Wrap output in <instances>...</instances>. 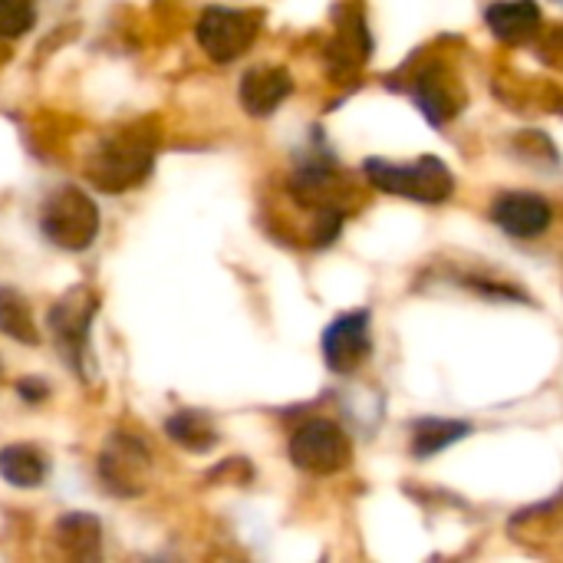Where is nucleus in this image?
<instances>
[{"label": "nucleus", "instance_id": "obj_1", "mask_svg": "<svg viewBox=\"0 0 563 563\" xmlns=\"http://www.w3.org/2000/svg\"><path fill=\"white\" fill-rule=\"evenodd\" d=\"M363 172H366L373 188H379L386 195H396V198L422 201V205H442L455 191L452 168L442 158H432V155H422L416 162L366 158Z\"/></svg>", "mask_w": 563, "mask_h": 563}, {"label": "nucleus", "instance_id": "obj_2", "mask_svg": "<svg viewBox=\"0 0 563 563\" xmlns=\"http://www.w3.org/2000/svg\"><path fill=\"white\" fill-rule=\"evenodd\" d=\"M40 228H43V238L53 241L56 247L86 251L99 231V211L82 191L63 188L46 198V205L40 211Z\"/></svg>", "mask_w": 563, "mask_h": 563}, {"label": "nucleus", "instance_id": "obj_3", "mask_svg": "<svg viewBox=\"0 0 563 563\" xmlns=\"http://www.w3.org/2000/svg\"><path fill=\"white\" fill-rule=\"evenodd\" d=\"M353 449L333 419H307L290 435V462L310 475H336L350 465Z\"/></svg>", "mask_w": 563, "mask_h": 563}, {"label": "nucleus", "instance_id": "obj_4", "mask_svg": "<svg viewBox=\"0 0 563 563\" xmlns=\"http://www.w3.org/2000/svg\"><path fill=\"white\" fill-rule=\"evenodd\" d=\"M257 13L238 7H208L198 20V43L214 63L238 59L257 36Z\"/></svg>", "mask_w": 563, "mask_h": 563}, {"label": "nucleus", "instance_id": "obj_5", "mask_svg": "<svg viewBox=\"0 0 563 563\" xmlns=\"http://www.w3.org/2000/svg\"><path fill=\"white\" fill-rule=\"evenodd\" d=\"M373 350V317L369 310H350L340 313L327 330H323V363L336 376L356 373Z\"/></svg>", "mask_w": 563, "mask_h": 563}, {"label": "nucleus", "instance_id": "obj_6", "mask_svg": "<svg viewBox=\"0 0 563 563\" xmlns=\"http://www.w3.org/2000/svg\"><path fill=\"white\" fill-rule=\"evenodd\" d=\"M152 168V148L139 139H112L99 145V155L89 168L96 188L102 191H122L139 185Z\"/></svg>", "mask_w": 563, "mask_h": 563}, {"label": "nucleus", "instance_id": "obj_7", "mask_svg": "<svg viewBox=\"0 0 563 563\" xmlns=\"http://www.w3.org/2000/svg\"><path fill=\"white\" fill-rule=\"evenodd\" d=\"M492 221L518 241H534L554 224V208L534 191H508L492 205Z\"/></svg>", "mask_w": 563, "mask_h": 563}, {"label": "nucleus", "instance_id": "obj_8", "mask_svg": "<svg viewBox=\"0 0 563 563\" xmlns=\"http://www.w3.org/2000/svg\"><path fill=\"white\" fill-rule=\"evenodd\" d=\"M412 99L419 102V109L426 112V119L432 125H445L462 102L459 82L455 76L442 66V63H429L416 79H412Z\"/></svg>", "mask_w": 563, "mask_h": 563}, {"label": "nucleus", "instance_id": "obj_9", "mask_svg": "<svg viewBox=\"0 0 563 563\" xmlns=\"http://www.w3.org/2000/svg\"><path fill=\"white\" fill-rule=\"evenodd\" d=\"M294 92V79L284 66H254L241 79V106L264 119Z\"/></svg>", "mask_w": 563, "mask_h": 563}, {"label": "nucleus", "instance_id": "obj_10", "mask_svg": "<svg viewBox=\"0 0 563 563\" xmlns=\"http://www.w3.org/2000/svg\"><path fill=\"white\" fill-rule=\"evenodd\" d=\"M96 303L89 297H66L49 310V333L56 336L63 356L79 360L86 350V336H89V320H92Z\"/></svg>", "mask_w": 563, "mask_h": 563}, {"label": "nucleus", "instance_id": "obj_11", "mask_svg": "<svg viewBox=\"0 0 563 563\" xmlns=\"http://www.w3.org/2000/svg\"><path fill=\"white\" fill-rule=\"evenodd\" d=\"M485 23L501 43H528L541 30V7L534 0H495L485 10Z\"/></svg>", "mask_w": 563, "mask_h": 563}, {"label": "nucleus", "instance_id": "obj_12", "mask_svg": "<svg viewBox=\"0 0 563 563\" xmlns=\"http://www.w3.org/2000/svg\"><path fill=\"white\" fill-rule=\"evenodd\" d=\"M369 46H373V43H369V30H366L363 16L350 10V13L340 20V33L333 36V43H330V49H327L330 76H333V79L353 76V73L363 66V59L369 56Z\"/></svg>", "mask_w": 563, "mask_h": 563}, {"label": "nucleus", "instance_id": "obj_13", "mask_svg": "<svg viewBox=\"0 0 563 563\" xmlns=\"http://www.w3.org/2000/svg\"><path fill=\"white\" fill-rule=\"evenodd\" d=\"M472 432L468 422H455V419H422L412 426V455L416 459H432L445 449H452L455 442H462Z\"/></svg>", "mask_w": 563, "mask_h": 563}, {"label": "nucleus", "instance_id": "obj_14", "mask_svg": "<svg viewBox=\"0 0 563 563\" xmlns=\"http://www.w3.org/2000/svg\"><path fill=\"white\" fill-rule=\"evenodd\" d=\"M0 475L16 488H36L46 475V462L30 445H7L0 449Z\"/></svg>", "mask_w": 563, "mask_h": 563}, {"label": "nucleus", "instance_id": "obj_15", "mask_svg": "<svg viewBox=\"0 0 563 563\" xmlns=\"http://www.w3.org/2000/svg\"><path fill=\"white\" fill-rule=\"evenodd\" d=\"M0 333H7L16 343H40V333L33 327L30 307L13 287H0Z\"/></svg>", "mask_w": 563, "mask_h": 563}, {"label": "nucleus", "instance_id": "obj_16", "mask_svg": "<svg viewBox=\"0 0 563 563\" xmlns=\"http://www.w3.org/2000/svg\"><path fill=\"white\" fill-rule=\"evenodd\" d=\"M165 432H168L178 445H185V449H191V452H208V449L218 442L214 426H211L201 412H178V416H172L168 426H165Z\"/></svg>", "mask_w": 563, "mask_h": 563}, {"label": "nucleus", "instance_id": "obj_17", "mask_svg": "<svg viewBox=\"0 0 563 563\" xmlns=\"http://www.w3.org/2000/svg\"><path fill=\"white\" fill-rule=\"evenodd\" d=\"M36 20V10L30 0H0V36L13 40L26 33Z\"/></svg>", "mask_w": 563, "mask_h": 563}, {"label": "nucleus", "instance_id": "obj_18", "mask_svg": "<svg viewBox=\"0 0 563 563\" xmlns=\"http://www.w3.org/2000/svg\"><path fill=\"white\" fill-rule=\"evenodd\" d=\"M43 393H46V389H43V386H36V383H20V396H23V399H30V402H36Z\"/></svg>", "mask_w": 563, "mask_h": 563}]
</instances>
